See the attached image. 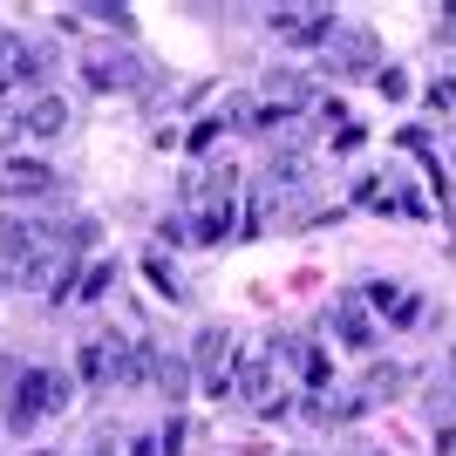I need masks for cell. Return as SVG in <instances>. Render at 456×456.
I'll list each match as a JSON object with an SVG mask.
<instances>
[{"label":"cell","mask_w":456,"mask_h":456,"mask_svg":"<svg viewBox=\"0 0 456 456\" xmlns=\"http://www.w3.org/2000/svg\"><path fill=\"white\" fill-rule=\"evenodd\" d=\"M0 280L41 286V293H69V252H61L55 225L41 218H0Z\"/></svg>","instance_id":"1"},{"label":"cell","mask_w":456,"mask_h":456,"mask_svg":"<svg viewBox=\"0 0 456 456\" xmlns=\"http://www.w3.org/2000/svg\"><path fill=\"white\" fill-rule=\"evenodd\" d=\"M69 409V375L55 368H14V388H7V422L14 429H35L41 416Z\"/></svg>","instance_id":"2"},{"label":"cell","mask_w":456,"mask_h":456,"mask_svg":"<svg viewBox=\"0 0 456 456\" xmlns=\"http://www.w3.org/2000/svg\"><path fill=\"white\" fill-rule=\"evenodd\" d=\"M191 198H198V218H191L198 239H225V232L239 225V171H232V164H211V177H198Z\"/></svg>","instance_id":"3"},{"label":"cell","mask_w":456,"mask_h":456,"mask_svg":"<svg viewBox=\"0 0 456 456\" xmlns=\"http://www.w3.org/2000/svg\"><path fill=\"white\" fill-rule=\"evenodd\" d=\"M191 368L205 381V395H232V368H239V347H232L225 327H205L198 347H191Z\"/></svg>","instance_id":"4"},{"label":"cell","mask_w":456,"mask_h":456,"mask_svg":"<svg viewBox=\"0 0 456 456\" xmlns=\"http://www.w3.org/2000/svg\"><path fill=\"white\" fill-rule=\"evenodd\" d=\"M232 395L252 402V409H280V402H273V347H239V368H232Z\"/></svg>","instance_id":"5"},{"label":"cell","mask_w":456,"mask_h":456,"mask_svg":"<svg viewBox=\"0 0 456 456\" xmlns=\"http://www.w3.org/2000/svg\"><path fill=\"white\" fill-rule=\"evenodd\" d=\"M266 28H273L280 41H293V48H314V41L327 48V35H334L341 20H334V14H321V7H273V14H266Z\"/></svg>","instance_id":"6"},{"label":"cell","mask_w":456,"mask_h":456,"mask_svg":"<svg viewBox=\"0 0 456 456\" xmlns=\"http://www.w3.org/2000/svg\"><path fill=\"white\" fill-rule=\"evenodd\" d=\"M327 69L334 76H368L375 69V35L368 28H334L327 35Z\"/></svg>","instance_id":"7"},{"label":"cell","mask_w":456,"mask_h":456,"mask_svg":"<svg viewBox=\"0 0 456 456\" xmlns=\"http://www.w3.org/2000/svg\"><path fill=\"white\" fill-rule=\"evenodd\" d=\"M55 191V171L35 164V157H7L0 164V198H48Z\"/></svg>","instance_id":"8"},{"label":"cell","mask_w":456,"mask_h":456,"mask_svg":"<svg viewBox=\"0 0 456 456\" xmlns=\"http://www.w3.org/2000/svg\"><path fill=\"white\" fill-rule=\"evenodd\" d=\"M41 48L35 41H20V35H7L0 41V89H14V82H41Z\"/></svg>","instance_id":"9"},{"label":"cell","mask_w":456,"mask_h":456,"mask_svg":"<svg viewBox=\"0 0 456 456\" xmlns=\"http://www.w3.org/2000/svg\"><path fill=\"white\" fill-rule=\"evenodd\" d=\"M82 82H89V89H130L136 61L116 55V48H95V55H82Z\"/></svg>","instance_id":"10"},{"label":"cell","mask_w":456,"mask_h":456,"mask_svg":"<svg viewBox=\"0 0 456 456\" xmlns=\"http://www.w3.org/2000/svg\"><path fill=\"white\" fill-rule=\"evenodd\" d=\"M327 327H334L347 347H368V341H375V321H368L362 293H341V300H334V314H327Z\"/></svg>","instance_id":"11"},{"label":"cell","mask_w":456,"mask_h":456,"mask_svg":"<svg viewBox=\"0 0 456 456\" xmlns=\"http://www.w3.org/2000/svg\"><path fill=\"white\" fill-rule=\"evenodd\" d=\"M306 102H314V82H306V76H293V69H280V76H266V110L293 116V110H306Z\"/></svg>","instance_id":"12"},{"label":"cell","mask_w":456,"mask_h":456,"mask_svg":"<svg viewBox=\"0 0 456 456\" xmlns=\"http://www.w3.org/2000/svg\"><path fill=\"white\" fill-rule=\"evenodd\" d=\"M20 130L28 136H61L69 130V102H61V95H35V102L20 110Z\"/></svg>","instance_id":"13"},{"label":"cell","mask_w":456,"mask_h":456,"mask_svg":"<svg viewBox=\"0 0 456 456\" xmlns=\"http://www.w3.org/2000/svg\"><path fill=\"white\" fill-rule=\"evenodd\" d=\"M151 388H157V395H171V402H184V395H191V362L157 354V362H151Z\"/></svg>","instance_id":"14"},{"label":"cell","mask_w":456,"mask_h":456,"mask_svg":"<svg viewBox=\"0 0 456 456\" xmlns=\"http://www.w3.org/2000/svg\"><path fill=\"white\" fill-rule=\"evenodd\" d=\"M143 273H151L157 293H171V300H177V273H171V259H164V252H151V259H143Z\"/></svg>","instance_id":"15"},{"label":"cell","mask_w":456,"mask_h":456,"mask_svg":"<svg viewBox=\"0 0 456 456\" xmlns=\"http://www.w3.org/2000/svg\"><path fill=\"white\" fill-rule=\"evenodd\" d=\"M82 375H89V381H110V341L82 347Z\"/></svg>","instance_id":"16"},{"label":"cell","mask_w":456,"mask_h":456,"mask_svg":"<svg viewBox=\"0 0 456 456\" xmlns=\"http://www.w3.org/2000/svg\"><path fill=\"white\" fill-rule=\"evenodd\" d=\"M306 177V157H273V184H300Z\"/></svg>","instance_id":"17"},{"label":"cell","mask_w":456,"mask_h":456,"mask_svg":"<svg viewBox=\"0 0 456 456\" xmlns=\"http://www.w3.org/2000/svg\"><path fill=\"white\" fill-rule=\"evenodd\" d=\"M184 436H191V422H184V416H171V422H164V436H157V443H164V456H177V450H184Z\"/></svg>","instance_id":"18"},{"label":"cell","mask_w":456,"mask_h":456,"mask_svg":"<svg viewBox=\"0 0 456 456\" xmlns=\"http://www.w3.org/2000/svg\"><path fill=\"white\" fill-rule=\"evenodd\" d=\"M14 136H28V130H20V116H14V110H0V143H14Z\"/></svg>","instance_id":"19"},{"label":"cell","mask_w":456,"mask_h":456,"mask_svg":"<svg viewBox=\"0 0 456 456\" xmlns=\"http://www.w3.org/2000/svg\"><path fill=\"white\" fill-rule=\"evenodd\" d=\"M429 102H436V110L450 102V110H456V82H436V89H429Z\"/></svg>","instance_id":"20"},{"label":"cell","mask_w":456,"mask_h":456,"mask_svg":"<svg viewBox=\"0 0 456 456\" xmlns=\"http://www.w3.org/2000/svg\"><path fill=\"white\" fill-rule=\"evenodd\" d=\"M130 456H164V443H157V436H136V450Z\"/></svg>","instance_id":"21"},{"label":"cell","mask_w":456,"mask_h":456,"mask_svg":"<svg viewBox=\"0 0 456 456\" xmlns=\"http://www.w3.org/2000/svg\"><path fill=\"white\" fill-rule=\"evenodd\" d=\"M89 456H116V450H110V443H102V450H89Z\"/></svg>","instance_id":"22"},{"label":"cell","mask_w":456,"mask_h":456,"mask_svg":"<svg viewBox=\"0 0 456 456\" xmlns=\"http://www.w3.org/2000/svg\"><path fill=\"white\" fill-rule=\"evenodd\" d=\"M450 375H456V354H450Z\"/></svg>","instance_id":"23"},{"label":"cell","mask_w":456,"mask_h":456,"mask_svg":"<svg viewBox=\"0 0 456 456\" xmlns=\"http://www.w3.org/2000/svg\"><path fill=\"white\" fill-rule=\"evenodd\" d=\"M300 456H314V450H300Z\"/></svg>","instance_id":"24"},{"label":"cell","mask_w":456,"mask_h":456,"mask_svg":"<svg viewBox=\"0 0 456 456\" xmlns=\"http://www.w3.org/2000/svg\"><path fill=\"white\" fill-rule=\"evenodd\" d=\"M0 41H7V35H0Z\"/></svg>","instance_id":"25"}]
</instances>
